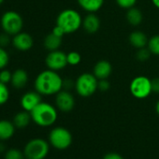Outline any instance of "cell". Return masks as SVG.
<instances>
[{"label":"cell","instance_id":"obj_1","mask_svg":"<svg viewBox=\"0 0 159 159\" xmlns=\"http://www.w3.org/2000/svg\"><path fill=\"white\" fill-rule=\"evenodd\" d=\"M64 80L57 71L46 69L40 72L35 80V90L42 96L56 95L63 89Z\"/></svg>","mask_w":159,"mask_h":159},{"label":"cell","instance_id":"obj_2","mask_svg":"<svg viewBox=\"0 0 159 159\" xmlns=\"http://www.w3.org/2000/svg\"><path fill=\"white\" fill-rule=\"evenodd\" d=\"M32 121L39 126L47 127L52 125L57 120V111L55 107L47 102H40L31 112Z\"/></svg>","mask_w":159,"mask_h":159},{"label":"cell","instance_id":"obj_3","mask_svg":"<svg viewBox=\"0 0 159 159\" xmlns=\"http://www.w3.org/2000/svg\"><path fill=\"white\" fill-rule=\"evenodd\" d=\"M83 20L82 15L76 10L66 9L58 14L56 25L60 26L66 34H72L83 26Z\"/></svg>","mask_w":159,"mask_h":159},{"label":"cell","instance_id":"obj_4","mask_svg":"<svg viewBox=\"0 0 159 159\" xmlns=\"http://www.w3.org/2000/svg\"><path fill=\"white\" fill-rule=\"evenodd\" d=\"M74 87L80 97L89 98L98 90V80L93 73L85 72L77 78Z\"/></svg>","mask_w":159,"mask_h":159},{"label":"cell","instance_id":"obj_5","mask_svg":"<svg viewBox=\"0 0 159 159\" xmlns=\"http://www.w3.org/2000/svg\"><path fill=\"white\" fill-rule=\"evenodd\" d=\"M49 143L43 139H33L29 140L24 149L26 159H44L49 152Z\"/></svg>","mask_w":159,"mask_h":159},{"label":"cell","instance_id":"obj_6","mask_svg":"<svg viewBox=\"0 0 159 159\" xmlns=\"http://www.w3.org/2000/svg\"><path fill=\"white\" fill-rule=\"evenodd\" d=\"M129 91L131 95L138 99L148 98L152 93V80L143 75L135 77L129 84Z\"/></svg>","mask_w":159,"mask_h":159},{"label":"cell","instance_id":"obj_7","mask_svg":"<svg viewBox=\"0 0 159 159\" xmlns=\"http://www.w3.org/2000/svg\"><path fill=\"white\" fill-rule=\"evenodd\" d=\"M49 141L53 148L57 150H66L72 143V135L68 129L57 126L51 130Z\"/></svg>","mask_w":159,"mask_h":159},{"label":"cell","instance_id":"obj_8","mask_svg":"<svg viewBox=\"0 0 159 159\" xmlns=\"http://www.w3.org/2000/svg\"><path fill=\"white\" fill-rule=\"evenodd\" d=\"M1 26L5 33L14 36L22 31L24 21L22 16L18 12L10 11L2 15Z\"/></svg>","mask_w":159,"mask_h":159},{"label":"cell","instance_id":"obj_9","mask_svg":"<svg viewBox=\"0 0 159 159\" xmlns=\"http://www.w3.org/2000/svg\"><path fill=\"white\" fill-rule=\"evenodd\" d=\"M45 64L49 69L58 72L59 70L64 69L68 65L66 59V53L60 50L52 51L47 54L45 59Z\"/></svg>","mask_w":159,"mask_h":159},{"label":"cell","instance_id":"obj_10","mask_svg":"<svg viewBox=\"0 0 159 159\" xmlns=\"http://www.w3.org/2000/svg\"><path fill=\"white\" fill-rule=\"evenodd\" d=\"M56 108L63 112H69L75 107V98L68 90L62 89L55 97Z\"/></svg>","mask_w":159,"mask_h":159},{"label":"cell","instance_id":"obj_11","mask_svg":"<svg viewBox=\"0 0 159 159\" xmlns=\"http://www.w3.org/2000/svg\"><path fill=\"white\" fill-rule=\"evenodd\" d=\"M12 44L15 49L22 51V52H25V51L30 50L33 47L34 40H33V38L29 34L21 31L20 33L14 35L12 39Z\"/></svg>","mask_w":159,"mask_h":159},{"label":"cell","instance_id":"obj_12","mask_svg":"<svg viewBox=\"0 0 159 159\" xmlns=\"http://www.w3.org/2000/svg\"><path fill=\"white\" fill-rule=\"evenodd\" d=\"M40 102H41V95L37 91L27 92L21 98L22 108L29 112H31Z\"/></svg>","mask_w":159,"mask_h":159},{"label":"cell","instance_id":"obj_13","mask_svg":"<svg viewBox=\"0 0 159 159\" xmlns=\"http://www.w3.org/2000/svg\"><path fill=\"white\" fill-rule=\"evenodd\" d=\"M112 72V66L107 60H99L96 63L93 69V74L98 80L109 79Z\"/></svg>","mask_w":159,"mask_h":159},{"label":"cell","instance_id":"obj_14","mask_svg":"<svg viewBox=\"0 0 159 159\" xmlns=\"http://www.w3.org/2000/svg\"><path fill=\"white\" fill-rule=\"evenodd\" d=\"M100 19L96 13H88L83 20V27L88 34H96L100 28Z\"/></svg>","mask_w":159,"mask_h":159},{"label":"cell","instance_id":"obj_15","mask_svg":"<svg viewBox=\"0 0 159 159\" xmlns=\"http://www.w3.org/2000/svg\"><path fill=\"white\" fill-rule=\"evenodd\" d=\"M128 40H129V43H130L135 49L139 50V49L147 47L149 39L147 38L146 34H144L143 32L139 31V30H136V31H133V32L129 35Z\"/></svg>","mask_w":159,"mask_h":159},{"label":"cell","instance_id":"obj_16","mask_svg":"<svg viewBox=\"0 0 159 159\" xmlns=\"http://www.w3.org/2000/svg\"><path fill=\"white\" fill-rule=\"evenodd\" d=\"M28 82V74L23 68H18L12 73L11 84L16 89L24 88Z\"/></svg>","mask_w":159,"mask_h":159},{"label":"cell","instance_id":"obj_17","mask_svg":"<svg viewBox=\"0 0 159 159\" xmlns=\"http://www.w3.org/2000/svg\"><path fill=\"white\" fill-rule=\"evenodd\" d=\"M79 6L88 13H96L104 5V0H77Z\"/></svg>","mask_w":159,"mask_h":159},{"label":"cell","instance_id":"obj_18","mask_svg":"<svg viewBox=\"0 0 159 159\" xmlns=\"http://www.w3.org/2000/svg\"><path fill=\"white\" fill-rule=\"evenodd\" d=\"M15 133V125L9 120H0V140H8Z\"/></svg>","mask_w":159,"mask_h":159},{"label":"cell","instance_id":"obj_19","mask_svg":"<svg viewBox=\"0 0 159 159\" xmlns=\"http://www.w3.org/2000/svg\"><path fill=\"white\" fill-rule=\"evenodd\" d=\"M125 18L127 23L132 26H139L143 21V14L141 11L136 7L128 9L126 11Z\"/></svg>","mask_w":159,"mask_h":159},{"label":"cell","instance_id":"obj_20","mask_svg":"<svg viewBox=\"0 0 159 159\" xmlns=\"http://www.w3.org/2000/svg\"><path fill=\"white\" fill-rule=\"evenodd\" d=\"M32 121L31 118V114L29 111H19L15 114L14 118H13V124L15 125V127L17 128H25L30 122Z\"/></svg>","mask_w":159,"mask_h":159},{"label":"cell","instance_id":"obj_21","mask_svg":"<svg viewBox=\"0 0 159 159\" xmlns=\"http://www.w3.org/2000/svg\"><path fill=\"white\" fill-rule=\"evenodd\" d=\"M62 45V38L51 33L47 35L44 39V47L49 52L59 50L60 46Z\"/></svg>","mask_w":159,"mask_h":159},{"label":"cell","instance_id":"obj_22","mask_svg":"<svg viewBox=\"0 0 159 159\" xmlns=\"http://www.w3.org/2000/svg\"><path fill=\"white\" fill-rule=\"evenodd\" d=\"M147 48L150 50L152 55L159 56V35H154L149 39Z\"/></svg>","mask_w":159,"mask_h":159},{"label":"cell","instance_id":"obj_23","mask_svg":"<svg viewBox=\"0 0 159 159\" xmlns=\"http://www.w3.org/2000/svg\"><path fill=\"white\" fill-rule=\"evenodd\" d=\"M66 59H67V64L69 66H78L82 62V55L78 52L72 51L66 53Z\"/></svg>","mask_w":159,"mask_h":159},{"label":"cell","instance_id":"obj_24","mask_svg":"<svg viewBox=\"0 0 159 159\" xmlns=\"http://www.w3.org/2000/svg\"><path fill=\"white\" fill-rule=\"evenodd\" d=\"M25 153L24 152H21L18 149L12 148L6 152L5 153V159H25Z\"/></svg>","mask_w":159,"mask_h":159},{"label":"cell","instance_id":"obj_25","mask_svg":"<svg viewBox=\"0 0 159 159\" xmlns=\"http://www.w3.org/2000/svg\"><path fill=\"white\" fill-rule=\"evenodd\" d=\"M10 98V90L7 84L0 82V105H4Z\"/></svg>","mask_w":159,"mask_h":159},{"label":"cell","instance_id":"obj_26","mask_svg":"<svg viewBox=\"0 0 159 159\" xmlns=\"http://www.w3.org/2000/svg\"><path fill=\"white\" fill-rule=\"evenodd\" d=\"M151 55H152V52H150V50L147 47H144V48L138 50L136 53V58L139 62H146L147 60H149Z\"/></svg>","mask_w":159,"mask_h":159},{"label":"cell","instance_id":"obj_27","mask_svg":"<svg viewBox=\"0 0 159 159\" xmlns=\"http://www.w3.org/2000/svg\"><path fill=\"white\" fill-rule=\"evenodd\" d=\"M9 61H10V56L8 52L5 50L4 47L0 46V70L4 69L8 66Z\"/></svg>","mask_w":159,"mask_h":159},{"label":"cell","instance_id":"obj_28","mask_svg":"<svg viewBox=\"0 0 159 159\" xmlns=\"http://www.w3.org/2000/svg\"><path fill=\"white\" fill-rule=\"evenodd\" d=\"M116 4L124 10H128L131 9L133 7H135L136 3H137V0H115Z\"/></svg>","mask_w":159,"mask_h":159},{"label":"cell","instance_id":"obj_29","mask_svg":"<svg viewBox=\"0 0 159 159\" xmlns=\"http://www.w3.org/2000/svg\"><path fill=\"white\" fill-rule=\"evenodd\" d=\"M11 78H12V73L8 70V69H1L0 71V82L8 84L9 83H11Z\"/></svg>","mask_w":159,"mask_h":159},{"label":"cell","instance_id":"obj_30","mask_svg":"<svg viewBox=\"0 0 159 159\" xmlns=\"http://www.w3.org/2000/svg\"><path fill=\"white\" fill-rule=\"evenodd\" d=\"M111 88V84L108 81V79L106 80H99L98 81V90L101 92H107Z\"/></svg>","mask_w":159,"mask_h":159},{"label":"cell","instance_id":"obj_31","mask_svg":"<svg viewBox=\"0 0 159 159\" xmlns=\"http://www.w3.org/2000/svg\"><path fill=\"white\" fill-rule=\"evenodd\" d=\"M10 35L7 33H4L0 35V46L1 47H6L10 43Z\"/></svg>","mask_w":159,"mask_h":159},{"label":"cell","instance_id":"obj_32","mask_svg":"<svg viewBox=\"0 0 159 159\" xmlns=\"http://www.w3.org/2000/svg\"><path fill=\"white\" fill-rule=\"evenodd\" d=\"M152 93L159 94V77L152 80Z\"/></svg>","mask_w":159,"mask_h":159},{"label":"cell","instance_id":"obj_33","mask_svg":"<svg viewBox=\"0 0 159 159\" xmlns=\"http://www.w3.org/2000/svg\"><path fill=\"white\" fill-rule=\"evenodd\" d=\"M103 159H124V157L117 152H108L104 155Z\"/></svg>","mask_w":159,"mask_h":159},{"label":"cell","instance_id":"obj_34","mask_svg":"<svg viewBox=\"0 0 159 159\" xmlns=\"http://www.w3.org/2000/svg\"><path fill=\"white\" fill-rule=\"evenodd\" d=\"M52 33H53L54 35H56V36H58V37H61V38H63L64 35H66V33L64 32V30H63L60 26H58V25H55V26L53 27Z\"/></svg>","mask_w":159,"mask_h":159},{"label":"cell","instance_id":"obj_35","mask_svg":"<svg viewBox=\"0 0 159 159\" xmlns=\"http://www.w3.org/2000/svg\"><path fill=\"white\" fill-rule=\"evenodd\" d=\"M152 3L156 9L159 10V0H152Z\"/></svg>","mask_w":159,"mask_h":159},{"label":"cell","instance_id":"obj_36","mask_svg":"<svg viewBox=\"0 0 159 159\" xmlns=\"http://www.w3.org/2000/svg\"><path fill=\"white\" fill-rule=\"evenodd\" d=\"M155 111H156V113L159 115V100L156 102V104H155Z\"/></svg>","mask_w":159,"mask_h":159},{"label":"cell","instance_id":"obj_37","mask_svg":"<svg viewBox=\"0 0 159 159\" xmlns=\"http://www.w3.org/2000/svg\"><path fill=\"white\" fill-rule=\"evenodd\" d=\"M5 150V147L2 143H0V152H3Z\"/></svg>","mask_w":159,"mask_h":159},{"label":"cell","instance_id":"obj_38","mask_svg":"<svg viewBox=\"0 0 159 159\" xmlns=\"http://www.w3.org/2000/svg\"><path fill=\"white\" fill-rule=\"evenodd\" d=\"M3 2H4V0H0V5H1V4H2Z\"/></svg>","mask_w":159,"mask_h":159}]
</instances>
